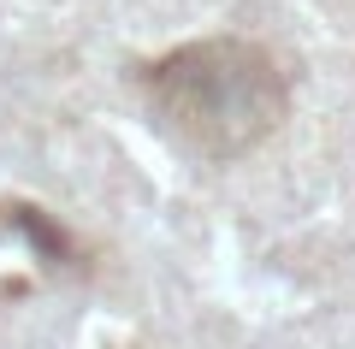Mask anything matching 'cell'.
I'll use <instances>...</instances> for the list:
<instances>
[{"mask_svg": "<svg viewBox=\"0 0 355 349\" xmlns=\"http://www.w3.org/2000/svg\"><path fill=\"white\" fill-rule=\"evenodd\" d=\"M148 107L184 148L231 160L284 119V77L249 42H202L148 71Z\"/></svg>", "mask_w": 355, "mask_h": 349, "instance_id": "6da1fadb", "label": "cell"}]
</instances>
